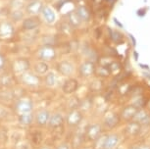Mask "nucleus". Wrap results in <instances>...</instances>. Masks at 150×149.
Segmentation results:
<instances>
[{
  "instance_id": "cd10ccee",
  "label": "nucleus",
  "mask_w": 150,
  "mask_h": 149,
  "mask_svg": "<svg viewBox=\"0 0 150 149\" xmlns=\"http://www.w3.org/2000/svg\"><path fill=\"white\" fill-rule=\"evenodd\" d=\"M81 22L83 21L81 20V18L79 17V15L77 14L76 11H73V12H71L69 14V23H70L71 26L77 28L81 24Z\"/></svg>"
},
{
  "instance_id": "0eeeda50",
  "label": "nucleus",
  "mask_w": 150,
  "mask_h": 149,
  "mask_svg": "<svg viewBox=\"0 0 150 149\" xmlns=\"http://www.w3.org/2000/svg\"><path fill=\"white\" fill-rule=\"evenodd\" d=\"M138 110H139V108H137V106H134V104H132V103L124 106V107L121 109V111L119 112L123 124H126V123L131 122V121H134L135 115H137Z\"/></svg>"
},
{
  "instance_id": "2f4dec72",
  "label": "nucleus",
  "mask_w": 150,
  "mask_h": 149,
  "mask_svg": "<svg viewBox=\"0 0 150 149\" xmlns=\"http://www.w3.org/2000/svg\"><path fill=\"white\" fill-rule=\"evenodd\" d=\"M109 70L111 72V75H117L121 72L122 70V65L117 61H113L108 65Z\"/></svg>"
},
{
  "instance_id": "f257e3e1",
  "label": "nucleus",
  "mask_w": 150,
  "mask_h": 149,
  "mask_svg": "<svg viewBox=\"0 0 150 149\" xmlns=\"http://www.w3.org/2000/svg\"><path fill=\"white\" fill-rule=\"evenodd\" d=\"M103 126V129L105 133H110V131H114L116 129L123 124L121 119L120 114L117 112H108L104 115L103 120L101 122Z\"/></svg>"
},
{
  "instance_id": "aec40b11",
  "label": "nucleus",
  "mask_w": 150,
  "mask_h": 149,
  "mask_svg": "<svg viewBox=\"0 0 150 149\" xmlns=\"http://www.w3.org/2000/svg\"><path fill=\"white\" fill-rule=\"evenodd\" d=\"M14 27L10 22H1L0 23V37L9 38L14 35Z\"/></svg>"
},
{
  "instance_id": "20e7f679",
  "label": "nucleus",
  "mask_w": 150,
  "mask_h": 149,
  "mask_svg": "<svg viewBox=\"0 0 150 149\" xmlns=\"http://www.w3.org/2000/svg\"><path fill=\"white\" fill-rule=\"evenodd\" d=\"M84 119V113H83L80 109H72L67 113L65 117V124L72 129L79 128Z\"/></svg>"
},
{
  "instance_id": "b1692460",
  "label": "nucleus",
  "mask_w": 150,
  "mask_h": 149,
  "mask_svg": "<svg viewBox=\"0 0 150 149\" xmlns=\"http://www.w3.org/2000/svg\"><path fill=\"white\" fill-rule=\"evenodd\" d=\"M95 76H97V77L100 78H108L109 76H111V72H110L108 65H102V64H101V65H99V66H96Z\"/></svg>"
},
{
  "instance_id": "dca6fc26",
  "label": "nucleus",
  "mask_w": 150,
  "mask_h": 149,
  "mask_svg": "<svg viewBox=\"0 0 150 149\" xmlns=\"http://www.w3.org/2000/svg\"><path fill=\"white\" fill-rule=\"evenodd\" d=\"M79 86H80L79 81L76 80V78H68L67 81H64L63 85H62V91H63L65 94L71 95V94L75 93V92L78 90Z\"/></svg>"
},
{
  "instance_id": "a878e982",
  "label": "nucleus",
  "mask_w": 150,
  "mask_h": 149,
  "mask_svg": "<svg viewBox=\"0 0 150 149\" xmlns=\"http://www.w3.org/2000/svg\"><path fill=\"white\" fill-rule=\"evenodd\" d=\"M92 105H93V102H92L91 98L86 97V98H83V100H81V104H80L79 109H80L83 113H84V112L89 111L90 109L92 108Z\"/></svg>"
},
{
  "instance_id": "39448f33",
  "label": "nucleus",
  "mask_w": 150,
  "mask_h": 149,
  "mask_svg": "<svg viewBox=\"0 0 150 149\" xmlns=\"http://www.w3.org/2000/svg\"><path fill=\"white\" fill-rule=\"evenodd\" d=\"M14 109L18 113V115L21 114H28L33 113V102L30 98H19L14 103Z\"/></svg>"
},
{
  "instance_id": "72a5a7b5",
  "label": "nucleus",
  "mask_w": 150,
  "mask_h": 149,
  "mask_svg": "<svg viewBox=\"0 0 150 149\" xmlns=\"http://www.w3.org/2000/svg\"><path fill=\"white\" fill-rule=\"evenodd\" d=\"M32 140L33 142V144L35 145H39L40 143L42 142V140H43V136H42V133L40 131H36L35 133H33L32 134Z\"/></svg>"
},
{
  "instance_id": "c756f323",
  "label": "nucleus",
  "mask_w": 150,
  "mask_h": 149,
  "mask_svg": "<svg viewBox=\"0 0 150 149\" xmlns=\"http://www.w3.org/2000/svg\"><path fill=\"white\" fill-rule=\"evenodd\" d=\"M127 149H150V143L144 141H135L131 143Z\"/></svg>"
},
{
  "instance_id": "9d476101",
  "label": "nucleus",
  "mask_w": 150,
  "mask_h": 149,
  "mask_svg": "<svg viewBox=\"0 0 150 149\" xmlns=\"http://www.w3.org/2000/svg\"><path fill=\"white\" fill-rule=\"evenodd\" d=\"M57 72L63 77H71L75 72V65L71 61L63 60L57 64Z\"/></svg>"
},
{
  "instance_id": "a19ab883",
  "label": "nucleus",
  "mask_w": 150,
  "mask_h": 149,
  "mask_svg": "<svg viewBox=\"0 0 150 149\" xmlns=\"http://www.w3.org/2000/svg\"><path fill=\"white\" fill-rule=\"evenodd\" d=\"M26 1H29V2H30V1H35V0H26Z\"/></svg>"
},
{
  "instance_id": "4be33fe9",
  "label": "nucleus",
  "mask_w": 150,
  "mask_h": 149,
  "mask_svg": "<svg viewBox=\"0 0 150 149\" xmlns=\"http://www.w3.org/2000/svg\"><path fill=\"white\" fill-rule=\"evenodd\" d=\"M58 81L59 77L55 72L49 71L44 76V83L46 84L48 88H55L58 84Z\"/></svg>"
},
{
  "instance_id": "7ed1b4c3",
  "label": "nucleus",
  "mask_w": 150,
  "mask_h": 149,
  "mask_svg": "<svg viewBox=\"0 0 150 149\" xmlns=\"http://www.w3.org/2000/svg\"><path fill=\"white\" fill-rule=\"evenodd\" d=\"M143 126L140 125L139 123L135 122V121H131L129 123L124 124L123 131H122V134L125 138L132 139L138 137L142 133Z\"/></svg>"
},
{
  "instance_id": "58836bf2",
  "label": "nucleus",
  "mask_w": 150,
  "mask_h": 149,
  "mask_svg": "<svg viewBox=\"0 0 150 149\" xmlns=\"http://www.w3.org/2000/svg\"><path fill=\"white\" fill-rule=\"evenodd\" d=\"M81 149H92V147H81Z\"/></svg>"
},
{
  "instance_id": "f3484780",
  "label": "nucleus",
  "mask_w": 150,
  "mask_h": 149,
  "mask_svg": "<svg viewBox=\"0 0 150 149\" xmlns=\"http://www.w3.org/2000/svg\"><path fill=\"white\" fill-rule=\"evenodd\" d=\"M44 7V4L41 0H35V1H30L26 5V12L30 16H38L41 13L42 9Z\"/></svg>"
},
{
  "instance_id": "393cba45",
  "label": "nucleus",
  "mask_w": 150,
  "mask_h": 149,
  "mask_svg": "<svg viewBox=\"0 0 150 149\" xmlns=\"http://www.w3.org/2000/svg\"><path fill=\"white\" fill-rule=\"evenodd\" d=\"M76 12L79 15V17L81 18V20L83 22H87L89 21L90 19V12L88 11V9L86 7V6H83V5H81V6H78L76 8Z\"/></svg>"
},
{
  "instance_id": "ddd939ff",
  "label": "nucleus",
  "mask_w": 150,
  "mask_h": 149,
  "mask_svg": "<svg viewBox=\"0 0 150 149\" xmlns=\"http://www.w3.org/2000/svg\"><path fill=\"white\" fill-rule=\"evenodd\" d=\"M134 121L139 123L141 126L149 128L150 126V110L149 109L145 108H141L137 111V115H135Z\"/></svg>"
},
{
  "instance_id": "4468645a",
  "label": "nucleus",
  "mask_w": 150,
  "mask_h": 149,
  "mask_svg": "<svg viewBox=\"0 0 150 149\" xmlns=\"http://www.w3.org/2000/svg\"><path fill=\"white\" fill-rule=\"evenodd\" d=\"M30 69V61L26 58H19L12 63V70L16 74L21 75Z\"/></svg>"
},
{
  "instance_id": "c85d7f7f",
  "label": "nucleus",
  "mask_w": 150,
  "mask_h": 149,
  "mask_svg": "<svg viewBox=\"0 0 150 149\" xmlns=\"http://www.w3.org/2000/svg\"><path fill=\"white\" fill-rule=\"evenodd\" d=\"M26 8V0H11L10 1V10H23Z\"/></svg>"
},
{
  "instance_id": "e433bc0d",
  "label": "nucleus",
  "mask_w": 150,
  "mask_h": 149,
  "mask_svg": "<svg viewBox=\"0 0 150 149\" xmlns=\"http://www.w3.org/2000/svg\"><path fill=\"white\" fill-rule=\"evenodd\" d=\"M5 66V58L2 54H0V71L4 68Z\"/></svg>"
},
{
  "instance_id": "bb28decb",
  "label": "nucleus",
  "mask_w": 150,
  "mask_h": 149,
  "mask_svg": "<svg viewBox=\"0 0 150 149\" xmlns=\"http://www.w3.org/2000/svg\"><path fill=\"white\" fill-rule=\"evenodd\" d=\"M107 134H108V133H104L102 134V136L99 137L98 139H96L94 142L91 143V147H92V149H104Z\"/></svg>"
},
{
  "instance_id": "6e6552de",
  "label": "nucleus",
  "mask_w": 150,
  "mask_h": 149,
  "mask_svg": "<svg viewBox=\"0 0 150 149\" xmlns=\"http://www.w3.org/2000/svg\"><path fill=\"white\" fill-rule=\"evenodd\" d=\"M96 65L91 60H86L81 64L79 67V75L81 78H88L95 75Z\"/></svg>"
},
{
  "instance_id": "5701e85b",
  "label": "nucleus",
  "mask_w": 150,
  "mask_h": 149,
  "mask_svg": "<svg viewBox=\"0 0 150 149\" xmlns=\"http://www.w3.org/2000/svg\"><path fill=\"white\" fill-rule=\"evenodd\" d=\"M18 122L20 125L24 126H29L35 123V114L28 113V114H21L18 115Z\"/></svg>"
},
{
  "instance_id": "f704fd0d",
  "label": "nucleus",
  "mask_w": 150,
  "mask_h": 149,
  "mask_svg": "<svg viewBox=\"0 0 150 149\" xmlns=\"http://www.w3.org/2000/svg\"><path fill=\"white\" fill-rule=\"evenodd\" d=\"M103 88V83L99 78L94 80L91 83V90L92 91H100Z\"/></svg>"
},
{
  "instance_id": "2eb2a0df",
  "label": "nucleus",
  "mask_w": 150,
  "mask_h": 149,
  "mask_svg": "<svg viewBox=\"0 0 150 149\" xmlns=\"http://www.w3.org/2000/svg\"><path fill=\"white\" fill-rule=\"evenodd\" d=\"M65 124V117L61 113H53L50 116L47 128L52 131H56L59 128H62Z\"/></svg>"
},
{
  "instance_id": "412c9836",
  "label": "nucleus",
  "mask_w": 150,
  "mask_h": 149,
  "mask_svg": "<svg viewBox=\"0 0 150 149\" xmlns=\"http://www.w3.org/2000/svg\"><path fill=\"white\" fill-rule=\"evenodd\" d=\"M33 71L38 76H45L49 72V66H48L47 62L39 60L33 65Z\"/></svg>"
},
{
  "instance_id": "423d86ee",
  "label": "nucleus",
  "mask_w": 150,
  "mask_h": 149,
  "mask_svg": "<svg viewBox=\"0 0 150 149\" xmlns=\"http://www.w3.org/2000/svg\"><path fill=\"white\" fill-rule=\"evenodd\" d=\"M20 81L22 83H24L27 86H30V88H36L41 83L40 77L38 75L29 71L20 75Z\"/></svg>"
},
{
  "instance_id": "ea45409f",
  "label": "nucleus",
  "mask_w": 150,
  "mask_h": 149,
  "mask_svg": "<svg viewBox=\"0 0 150 149\" xmlns=\"http://www.w3.org/2000/svg\"><path fill=\"white\" fill-rule=\"evenodd\" d=\"M116 149H124L123 147H121V146H119V147L118 148H116Z\"/></svg>"
},
{
  "instance_id": "473e14b6",
  "label": "nucleus",
  "mask_w": 150,
  "mask_h": 149,
  "mask_svg": "<svg viewBox=\"0 0 150 149\" xmlns=\"http://www.w3.org/2000/svg\"><path fill=\"white\" fill-rule=\"evenodd\" d=\"M10 18L15 22H20L24 19V12L23 10H14L10 12Z\"/></svg>"
},
{
  "instance_id": "a211bd4d",
  "label": "nucleus",
  "mask_w": 150,
  "mask_h": 149,
  "mask_svg": "<svg viewBox=\"0 0 150 149\" xmlns=\"http://www.w3.org/2000/svg\"><path fill=\"white\" fill-rule=\"evenodd\" d=\"M41 15L44 22L48 25H53L57 21V15H56L54 9L50 6H47V5H44L43 9L41 11Z\"/></svg>"
},
{
  "instance_id": "9b49d317",
  "label": "nucleus",
  "mask_w": 150,
  "mask_h": 149,
  "mask_svg": "<svg viewBox=\"0 0 150 149\" xmlns=\"http://www.w3.org/2000/svg\"><path fill=\"white\" fill-rule=\"evenodd\" d=\"M122 141V136L119 133L116 131H110L107 134L105 146L104 149H116L120 146V143Z\"/></svg>"
},
{
  "instance_id": "c9c22d12",
  "label": "nucleus",
  "mask_w": 150,
  "mask_h": 149,
  "mask_svg": "<svg viewBox=\"0 0 150 149\" xmlns=\"http://www.w3.org/2000/svg\"><path fill=\"white\" fill-rule=\"evenodd\" d=\"M55 149H71V145L69 142H62Z\"/></svg>"
},
{
  "instance_id": "6ab92c4d",
  "label": "nucleus",
  "mask_w": 150,
  "mask_h": 149,
  "mask_svg": "<svg viewBox=\"0 0 150 149\" xmlns=\"http://www.w3.org/2000/svg\"><path fill=\"white\" fill-rule=\"evenodd\" d=\"M40 24H41V22L38 16H32L27 19H24L22 26H23V29L24 30L30 32V30L38 29V28L40 26Z\"/></svg>"
},
{
  "instance_id": "1a4fd4ad",
  "label": "nucleus",
  "mask_w": 150,
  "mask_h": 149,
  "mask_svg": "<svg viewBox=\"0 0 150 149\" xmlns=\"http://www.w3.org/2000/svg\"><path fill=\"white\" fill-rule=\"evenodd\" d=\"M39 60L49 62L56 58V50L52 45H43L38 50Z\"/></svg>"
},
{
  "instance_id": "7c9ffc66",
  "label": "nucleus",
  "mask_w": 150,
  "mask_h": 149,
  "mask_svg": "<svg viewBox=\"0 0 150 149\" xmlns=\"http://www.w3.org/2000/svg\"><path fill=\"white\" fill-rule=\"evenodd\" d=\"M13 83V78L10 75L5 74L0 77V86L2 88H8Z\"/></svg>"
},
{
  "instance_id": "f8f14e48",
  "label": "nucleus",
  "mask_w": 150,
  "mask_h": 149,
  "mask_svg": "<svg viewBox=\"0 0 150 149\" xmlns=\"http://www.w3.org/2000/svg\"><path fill=\"white\" fill-rule=\"evenodd\" d=\"M50 116H51V113L48 110H46V109L38 110L35 115V123L39 128H45V126H48Z\"/></svg>"
},
{
  "instance_id": "f03ea898",
  "label": "nucleus",
  "mask_w": 150,
  "mask_h": 149,
  "mask_svg": "<svg viewBox=\"0 0 150 149\" xmlns=\"http://www.w3.org/2000/svg\"><path fill=\"white\" fill-rule=\"evenodd\" d=\"M105 133L103 129V126L101 123L94 122L90 123L86 126L84 130V136H86V140L87 142L93 143L96 139H98L102 134Z\"/></svg>"
},
{
  "instance_id": "4c0bfd02",
  "label": "nucleus",
  "mask_w": 150,
  "mask_h": 149,
  "mask_svg": "<svg viewBox=\"0 0 150 149\" xmlns=\"http://www.w3.org/2000/svg\"><path fill=\"white\" fill-rule=\"evenodd\" d=\"M38 149H52L51 147H49V146H47V145H42V146H40Z\"/></svg>"
}]
</instances>
